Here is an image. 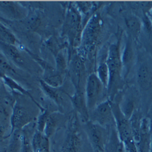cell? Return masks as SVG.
Wrapping results in <instances>:
<instances>
[{
    "label": "cell",
    "instance_id": "obj_6",
    "mask_svg": "<svg viewBox=\"0 0 152 152\" xmlns=\"http://www.w3.org/2000/svg\"><path fill=\"white\" fill-rule=\"evenodd\" d=\"M100 18L97 15L91 19L82 36L83 45L86 51H91L97 40L100 32Z\"/></svg>",
    "mask_w": 152,
    "mask_h": 152
},
{
    "label": "cell",
    "instance_id": "obj_21",
    "mask_svg": "<svg viewBox=\"0 0 152 152\" xmlns=\"http://www.w3.org/2000/svg\"><path fill=\"white\" fill-rule=\"evenodd\" d=\"M1 77L3 78L4 82V83L9 87L12 90H17L18 91H20V93H23V94L27 95L28 96H29L32 99V97L28 93V92L27 91L25 90L23 88H22L20 85H19V84L17 83L13 79L10 78L9 77H7L6 75L4 74V75H1Z\"/></svg>",
    "mask_w": 152,
    "mask_h": 152
},
{
    "label": "cell",
    "instance_id": "obj_16",
    "mask_svg": "<svg viewBox=\"0 0 152 152\" xmlns=\"http://www.w3.org/2000/svg\"><path fill=\"white\" fill-rule=\"evenodd\" d=\"M43 81L50 86L58 88L62 85L63 79L61 73L48 68L44 74Z\"/></svg>",
    "mask_w": 152,
    "mask_h": 152
},
{
    "label": "cell",
    "instance_id": "obj_12",
    "mask_svg": "<svg viewBox=\"0 0 152 152\" xmlns=\"http://www.w3.org/2000/svg\"><path fill=\"white\" fill-rule=\"evenodd\" d=\"M1 49L4 52V54L9 59L13 61L17 65H20L21 67L24 66L26 61L15 46L9 45L1 43Z\"/></svg>",
    "mask_w": 152,
    "mask_h": 152
},
{
    "label": "cell",
    "instance_id": "obj_20",
    "mask_svg": "<svg viewBox=\"0 0 152 152\" xmlns=\"http://www.w3.org/2000/svg\"><path fill=\"white\" fill-rule=\"evenodd\" d=\"M0 37H1V43L9 45L15 46L16 43V39L14 35L12 34L8 29L1 25L0 27Z\"/></svg>",
    "mask_w": 152,
    "mask_h": 152
},
{
    "label": "cell",
    "instance_id": "obj_13",
    "mask_svg": "<svg viewBox=\"0 0 152 152\" xmlns=\"http://www.w3.org/2000/svg\"><path fill=\"white\" fill-rule=\"evenodd\" d=\"M125 21L130 35L134 39H137L141 30V20L134 15H129L125 17Z\"/></svg>",
    "mask_w": 152,
    "mask_h": 152
},
{
    "label": "cell",
    "instance_id": "obj_19",
    "mask_svg": "<svg viewBox=\"0 0 152 152\" xmlns=\"http://www.w3.org/2000/svg\"><path fill=\"white\" fill-rule=\"evenodd\" d=\"M97 76L104 86L107 88L109 82V69L107 62H102L97 68Z\"/></svg>",
    "mask_w": 152,
    "mask_h": 152
},
{
    "label": "cell",
    "instance_id": "obj_8",
    "mask_svg": "<svg viewBox=\"0 0 152 152\" xmlns=\"http://www.w3.org/2000/svg\"><path fill=\"white\" fill-rule=\"evenodd\" d=\"M85 67L82 60L77 57H75L72 61L71 67V75L72 82L77 88L78 96H81L82 90L83 88V84L85 80Z\"/></svg>",
    "mask_w": 152,
    "mask_h": 152
},
{
    "label": "cell",
    "instance_id": "obj_25",
    "mask_svg": "<svg viewBox=\"0 0 152 152\" xmlns=\"http://www.w3.org/2000/svg\"><path fill=\"white\" fill-rule=\"evenodd\" d=\"M148 15H149V17H150L151 20V22H152V9H151V10H150V12H149Z\"/></svg>",
    "mask_w": 152,
    "mask_h": 152
},
{
    "label": "cell",
    "instance_id": "obj_26",
    "mask_svg": "<svg viewBox=\"0 0 152 152\" xmlns=\"http://www.w3.org/2000/svg\"><path fill=\"white\" fill-rule=\"evenodd\" d=\"M151 152H152V133L151 134Z\"/></svg>",
    "mask_w": 152,
    "mask_h": 152
},
{
    "label": "cell",
    "instance_id": "obj_17",
    "mask_svg": "<svg viewBox=\"0 0 152 152\" xmlns=\"http://www.w3.org/2000/svg\"><path fill=\"white\" fill-rule=\"evenodd\" d=\"M80 140L78 136L74 133L68 135L62 147L63 152H80L81 148Z\"/></svg>",
    "mask_w": 152,
    "mask_h": 152
},
{
    "label": "cell",
    "instance_id": "obj_2",
    "mask_svg": "<svg viewBox=\"0 0 152 152\" xmlns=\"http://www.w3.org/2000/svg\"><path fill=\"white\" fill-rule=\"evenodd\" d=\"M85 88L86 108L93 111L99 104L102 97L104 88H106L97 75L92 74L87 79Z\"/></svg>",
    "mask_w": 152,
    "mask_h": 152
},
{
    "label": "cell",
    "instance_id": "obj_14",
    "mask_svg": "<svg viewBox=\"0 0 152 152\" xmlns=\"http://www.w3.org/2000/svg\"><path fill=\"white\" fill-rule=\"evenodd\" d=\"M1 8L4 13L8 17L14 18H20L23 17V10L21 7L15 3L11 1H1Z\"/></svg>",
    "mask_w": 152,
    "mask_h": 152
},
{
    "label": "cell",
    "instance_id": "obj_9",
    "mask_svg": "<svg viewBox=\"0 0 152 152\" xmlns=\"http://www.w3.org/2000/svg\"><path fill=\"white\" fill-rule=\"evenodd\" d=\"M137 82L142 90H149L152 87V71L146 63L139 66L137 71Z\"/></svg>",
    "mask_w": 152,
    "mask_h": 152
},
{
    "label": "cell",
    "instance_id": "obj_15",
    "mask_svg": "<svg viewBox=\"0 0 152 152\" xmlns=\"http://www.w3.org/2000/svg\"><path fill=\"white\" fill-rule=\"evenodd\" d=\"M121 57L122 67H124L125 69V74H127L132 67L134 58V52L132 42L130 40H128L127 42H126L123 54Z\"/></svg>",
    "mask_w": 152,
    "mask_h": 152
},
{
    "label": "cell",
    "instance_id": "obj_10",
    "mask_svg": "<svg viewBox=\"0 0 152 152\" xmlns=\"http://www.w3.org/2000/svg\"><path fill=\"white\" fill-rule=\"evenodd\" d=\"M80 22V15L76 10L71 8L69 10L66 20L65 28L66 32L74 38H76L77 35L79 25Z\"/></svg>",
    "mask_w": 152,
    "mask_h": 152
},
{
    "label": "cell",
    "instance_id": "obj_5",
    "mask_svg": "<svg viewBox=\"0 0 152 152\" xmlns=\"http://www.w3.org/2000/svg\"><path fill=\"white\" fill-rule=\"evenodd\" d=\"M91 118L93 122L105 128L115 123L111 103L109 100H105L99 104L92 111Z\"/></svg>",
    "mask_w": 152,
    "mask_h": 152
},
{
    "label": "cell",
    "instance_id": "obj_3",
    "mask_svg": "<svg viewBox=\"0 0 152 152\" xmlns=\"http://www.w3.org/2000/svg\"><path fill=\"white\" fill-rule=\"evenodd\" d=\"M111 105L115 124L121 141L125 144L134 140L130 119L126 117L118 105L112 103Z\"/></svg>",
    "mask_w": 152,
    "mask_h": 152
},
{
    "label": "cell",
    "instance_id": "obj_24",
    "mask_svg": "<svg viewBox=\"0 0 152 152\" xmlns=\"http://www.w3.org/2000/svg\"><path fill=\"white\" fill-rule=\"evenodd\" d=\"M143 22H144V26L145 27L147 31L150 33H152V22L148 14H144Z\"/></svg>",
    "mask_w": 152,
    "mask_h": 152
},
{
    "label": "cell",
    "instance_id": "obj_22",
    "mask_svg": "<svg viewBox=\"0 0 152 152\" xmlns=\"http://www.w3.org/2000/svg\"><path fill=\"white\" fill-rule=\"evenodd\" d=\"M0 65H1V72L4 71V74L5 73L12 75H14L16 74L15 71L12 68L10 64H9V63L7 62L5 57L3 56L2 54L1 55V59H0Z\"/></svg>",
    "mask_w": 152,
    "mask_h": 152
},
{
    "label": "cell",
    "instance_id": "obj_1",
    "mask_svg": "<svg viewBox=\"0 0 152 152\" xmlns=\"http://www.w3.org/2000/svg\"><path fill=\"white\" fill-rule=\"evenodd\" d=\"M122 56L120 52L119 43H114L110 45L107 64L109 69V82L108 85V92L113 94L118 89L121 79V72L122 70Z\"/></svg>",
    "mask_w": 152,
    "mask_h": 152
},
{
    "label": "cell",
    "instance_id": "obj_11",
    "mask_svg": "<svg viewBox=\"0 0 152 152\" xmlns=\"http://www.w3.org/2000/svg\"><path fill=\"white\" fill-rule=\"evenodd\" d=\"M31 145L34 152H49L48 137L42 132L39 131L35 132Z\"/></svg>",
    "mask_w": 152,
    "mask_h": 152
},
{
    "label": "cell",
    "instance_id": "obj_7",
    "mask_svg": "<svg viewBox=\"0 0 152 152\" xmlns=\"http://www.w3.org/2000/svg\"><path fill=\"white\" fill-rule=\"evenodd\" d=\"M32 119V114L28 108L15 104L10 119L12 130L21 129L30 122Z\"/></svg>",
    "mask_w": 152,
    "mask_h": 152
},
{
    "label": "cell",
    "instance_id": "obj_23",
    "mask_svg": "<svg viewBox=\"0 0 152 152\" xmlns=\"http://www.w3.org/2000/svg\"><path fill=\"white\" fill-rule=\"evenodd\" d=\"M56 64L57 71L60 73H62L66 69V60L61 53H58L56 57Z\"/></svg>",
    "mask_w": 152,
    "mask_h": 152
},
{
    "label": "cell",
    "instance_id": "obj_18",
    "mask_svg": "<svg viewBox=\"0 0 152 152\" xmlns=\"http://www.w3.org/2000/svg\"><path fill=\"white\" fill-rule=\"evenodd\" d=\"M40 83L45 93L50 99L55 101L57 104L61 105L64 102L65 99L64 97H63L64 94L58 90V88H53L52 86H50L43 81H41Z\"/></svg>",
    "mask_w": 152,
    "mask_h": 152
},
{
    "label": "cell",
    "instance_id": "obj_4",
    "mask_svg": "<svg viewBox=\"0 0 152 152\" xmlns=\"http://www.w3.org/2000/svg\"><path fill=\"white\" fill-rule=\"evenodd\" d=\"M86 131L94 149L97 152H104L108 141L105 127L92 122L88 124Z\"/></svg>",
    "mask_w": 152,
    "mask_h": 152
}]
</instances>
